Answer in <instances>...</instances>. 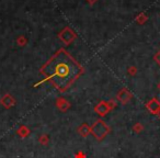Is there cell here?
<instances>
[{
    "label": "cell",
    "mask_w": 160,
    "mask_h": 158,
    "mask_svg": "<svg viewBox=\"0 0 160 158\" xmlns=\"http://www.w3.org/2000/svg\"><path fill=\"white\" fill-rule=\"evenodd\" d=\"M58 38H59V40L62 41L65 45H69L77 38V33H76L72 29H70L69 27H66L65 29H62V31L59 32Z\"/></svg>",
    "instance_id": "obj_3"
},
{
    "label": "cell",
    "mask_w": 160,
    "mask_h": 158,
    "mask_svg": "<svg viewBox=\"0 0 160 158\" xmlns=\"http://www.w3.org/2000/svg\"><path fill=\"white\" fill-rule=\"evenodd\" d=\"M18 43H19V45H24V43H25V38L24 36H21V38H18Z\"/></svg>",
    "instance_id": "obj_12"
},
{
    "label": "cell",
    "mask_w": 160,
    "mask_h": 158,
    "mask_svg": "<svg viewBox=\"0 0 160 158\" xmlns=\"http://www.w3.org/2000/svg\"><path fill=\"white\" fill-rule=\"evenodd\" d=\"M147 20H148V17H147V14L145 13H139L137 17L135 18V21L138 23V24H144V23L147 22Z\"/></svg>",
    "instance_id": "obj_8"
},
{
    "label": "cell",
    "mask_w": 160,
    "mask_h": 158,
    "mask_svg": "<svg viewBox=\"0 0 160 158\" xmlns=\"http://www.w3.org/2000/svg\"><path fill=\"white\" fill-rule=\"evenodd\" d=\"M147 109L153 114H157L160 110V102L156 98H152L148 103H147Z\"/></svg>",
    "instance_id": "obj_6"
},
{
    "label": "cell",
    "mask_w": 160,
    "mask_h": 158,
    "mask_svg": "<svg viewBox=\"0 0 160 158\" xmlns=\"http://www.w3.org/2000/svg\"><path fill=\"white\" fill-rule=\"evenodd\" d=\"M1 102L5 104L6 108H9V107H12V105L16 103V101H14L13 97H12L11 94H6L2 98V100H1Z\"/></svg>",
    "instance_id": "obj_7"
},
{
    "label": "cell",
    "mask_w": 160,
    "mask_h": 158,
    "mask_svg": "<svg viewBox=\"0 0 160 158\" xmlns=\"http://www.w3.org/2000/svg\"><path fill=\"white\" fill-rule=\"evenodd\" d=\"M158 87H159V89H160V83H159V85H158Z\"/></svg>",
    "instance_id": "obj_16"
},
{
    "label": "cell",
    "mask_w": 160,
    "mask_h": 158,
    "mask_svg": "<svg viewBox=\"0 0 160 158\" xmlns=\"http://www.w3.org/2000/svg\"><path fill=\"white\" fill-rule=\"evenodd\" d=\"M157 114H158V116H159V118H160V110H159V112H158Z\"/></svg>",
    "instance_id": "obj_15"
},
{
    "label": "cell",
    "mask_w": 160,
    "mask_h": 158,
    "mask_svg": "<svg viewBox=\"0 0 160 158\" xmlns=\"http://www.w3.org/2000/svg\"><path fill=\"white\" fill-rule=\"evenodd\" d=\"M85 69L66 49L60 48L41 68L40 73L60 92H65L82 75Z\"/></svg>",
    "instance_id": "obj_1"
},
{
    "label": "cell",
    "mask_w": 160,
    "mask_h": 158,
    "mask_svg": "<svg viewBox=\"0 0 160 158\" xmlns=\"http://www.w3.org/2000/svg\"><path fill=\"white\" fill-rule=\"evenodd\" d=\"M110 110H111V108H110L109 103H108L107 101H101V102L99 103V104H97L96 108H94V111L98 114H100V115H105Z\"/></svg>",
    "instance_id": "obj_4"
},
{
    "label": "cell",
    "mask_w": 160,
    "mask_h": 158,
    "mask_svg": "<svg viewBox=\"0 0 160 158\" xmlns=\"http://www.w3.org/2000/svg\"><path fill=\"white\" fill-rule=\"evenodd\" d=\"M57 105H58V108H59V109H62V110H66L67 108L69 107V103L67 102L66 100H64V99H58V101H57Z\"/></svg>",
    "instance_id": "obj_10"
},
{
    "label": "cell",
    "mask_w": 160,
    "mask_h": 158,
    "mask_svg": "<svg viewBox=\"0 0 160 158\" xmlns=\"http://www.w3.org/2000/svg\"><path fill=\"white\" fill-rule=\"evenodd\" d=\"M118 99L122 103H127L132 99V94H131V92H129L128 90L125 89V88H123V89H121L120 91H118Z\"/></svg>",
    "instance_id": "obj_5"
},
{
    "label": "cell",
    "mask_w": 160,
    "mask_h": 158,
    "mask_svg": "<svg viewBox=\"0 0 160 158\" xmlns=\"http://www.w3.org/2000/svg\"><path fill=\"white\" fill-rule=\"evenodd\" d=\"M135 73H136V68H135V67H133V68L131 67V68H129V74H135Z\"/></svg>",
    "instance_id": "obj_14"
},
{
    "label": "cell",
    "mask_w": 160,
    "mask_h": 158,
    "mask_svg": "<svg viewBox=\"0 0 160 158\" xmlns=\"http://www.w3.org/2000/svg\"><path fill=\"white\" fill-rule=\"evenodd\" d=\"M87 3H89L90 6H93L94 3H98V0H87Z\"/></svg>",
    "instance_id": "obj_13"
},
{
    "label": "cell",
    "mask_w": 160,
    "mask_h": 158,
    "mask_svg": "<svg viewBox=\"0 0 160 158\" xmlns=\"http://www.w3.org/2000/svg\"><path fill=\"white\" fill-rule=\"evenodd\" d=\"M153 60H155V62L157 63V64L160 66V51L158 52V53L156 54L155 56H153Z\"/></svg>",
    "instance_id": "obj_11"
},
{
    "label": "cell",
    "mask_w": 160,
    "mask_h": 158,
    "mask_svg": "<svg viewBox=\"0 0 160 158\" xmlns=\"http://www.w3.org/2000/svg\"><path fill=\"white\" fill-rule=\"evenodd\" d=\"M110 129L107 124L104 123V121L102 120H98L94 122V124L91 126L90 129V133L94 136L98 140H101L108 135Z\"/></svg>",
    "instance_id": "obj_2"
},
{
    "label": "cell",
    "mask_w": 160,
    "mask_h": 158,
    "mask_svg": "<svg viewBox=\"0 0 160 158\" xmlns=\"http://www.w3.org/2000/svg\"><path fill=\"white\" fill-rule=\"evenodd\" d=\"M79 133H80V135L87 136V135H89V133H90V129L88 127L87 124H83L79 127Z\"/></svg>",
    "instance_id": "obj_9"
}]
</instances>
